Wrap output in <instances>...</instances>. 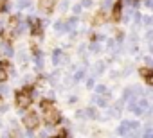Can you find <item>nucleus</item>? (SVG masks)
<instances>
[{
	"instance_id": "f257e3e1",
	"label": "nucleus",
	"mask_w": 153,
	"mask_h": 138,
	"mask_svg": "<svg viewBox=\"0 0 153 138\" xmlns=\"http://www.w3.org/2000/svg\"><path fill=\"white\" fill-rule=\"evenodd\" d=\"M13 104H15V108L18 111L29 109L34 104L33 99H31V86H22L20 90H16L15 95H13Z\"/></svg>"
},
{
	"instance_id": "f03ea898",
	"label": "nucleus",
	"mask_w": 153,
	"mask_h": 138,
	"mask_svg": "<svg viewBox=\"0 0 153 138\" xmlns=\"http://www.w3.org/2000/svg\"><path fill=\"white\" fill-rule=\"evenodd\" d=\"M20 120H22L24 129L36 131V129L42 126V117H40V113H38L33 106H31L29 109H25V111H20Z\"/></svg>"
},
{
	"instance_id": "7ed1b4c3",
	"label": "nucleus",
	"mask_w": 153,
	"mask_h": 138,
	"mask_svg": "<svg viewBox=\"0 0 153 138\" xmlns=\"http://www.w3.org/2000/svg\"><path fill=\"white\" fill-rule=\"evenodd\" d=\"M40 117H42V122L43 124H51V126H58L59 124V120H61V111L56 108V106H52V108H49V109H45V111H42L40 113Z\"/></svg>"
},
{
	"instance_id": "20e7f679",
	"label": "nucleus",
	"mask_w": 153,
	"mask_h": 138,
	"mask_svg": "<svg viewBox=\"0 0 153 138\" xmlns=\"http://www.w3.org/2000/svg\"><path fill=\"white\" fill-rule=\"evenodd\" d=\"M15 61H16L22 68H25V66L31 63V48L25 47V45L15 47Z\"/></svg>"
},
{
	"instance_id": "39448f33",
	"label": "nucleus",
	"mask_w": 153,
	"mask_h": 138,
	"mask_svg": "<svg viewBox=\"0 0 153 138\" xmlns=\"http://www.w3.org/2000/svg\"><path fill=\"white\" fill-rule=\"evenodd\" d=\"M0 59H6V61L15 59V43L13 41L0 38Z\"/></svg>"
},
{
	"instance_id": "423d86ee",
	"label": "nucleus",
	"mask_w": 153,
	"mask_h": 138,
	"mask_svg": "<svg viewBox=\"0 0 153 138\" xmlns=\"http://www.w3.org/2000/svg\"><path fill=\"white\" fill-rule=\"evenodd\" d=\"M63 56H65V48L63 47H54L51 50V65H52V68H61Z\"/></svg>"
},
{
	"instance_id": "0eeeda50",
	"label": "nucleus",
	"mask_w": 153,
	"mask_h": 138,
	"mask_svg": "<svg viewBox=\"0 0 153 138\" xmlns=\"http://www.w3.org/2000/svg\"><path fill=\"white\" fill-rule=\"evenodd\" d=\"M106 68H108V63H106L105 59H97V61H96V63H94V65L88 68V72L99 79V77H101V76L106 72Z\"/></svg>"
},
{
	"instance_id": "6e6552de",
	"label": "nucleus",
	"mask_w": 153,
	"mask_h": 138,
	"mask_svg": "<svg viewBox=\"0 0 153 138\" xmlns=\"http://www.w3.org/2000/svg\"><path fill=\"white\" fill-rule=\"evenodd\" d=\"M83 113H85V122H97V118H99V109L92 104L85 106Z\"/></svg>"
},
{
	"instance_id": "1a4fd4ad",
	"label": "nucleus",
	"mask_w": 153,
	"mask_h": 138,
	"mask_svg": "<svg viewBox=\"0 0 153 138\" xmlns=\"http://www.w3.org/2000/svg\"><path fill=\"white\" fill-rule=\"evenodd\" d=\"M51 27H52V31H54V34L56 36H65L68 31H67V25H65V18H56L52 23H51Z\"/></svg>"
},
{
	"instance_id": "9d476101",
	"label": "nucleus",
	"mask_w": 153,
	"mask_h": 138,
	"mask_svg": "<svg viewBox=\"0 0 153 138\" xmlns=\"http://www.w3.org/2000/svg\"><path fill=\"white\" fill-rule=\"evenodd\" d=\"M70 76H72L74 84H79V83H83V81H85V77L88 76V68H87V66H79L78 70H74Z\"/></svg>"
},
{
	"instance_id": "9b49d317",
	"label": "nucleus",
	"mask_w": 153,
	"mask_h": 138,
	"mask_svg": "<svg viewBox=\"0 0 153 138\" xmlns=\"http://www.w3.org/2000/svg\"><path fill=\"white\" fill-rule=\"evenodd\" d=\"M79 23H81V18H79V16H72V15H70V16L65 18V25H67V31H68V32L78 31V29H79ZM68 32H67V34H68Z\"/></svg>"
},
{
	"instance_id": "f8f14e48",
	"label": "nucleus",
	"mask_w": 153,
	"mask_h": 138,
	"mask_svg": "<svg viewBox=\"0 0 153 138\" xmlns=\"http://www.w3.org/2000/svg\"><path fill=\"white\" fill-rule=\"evenodd\" d=\"M92 92H94L96 95H114V92L108 88V84H106V83H101V81L96 83V86H94Z\"/></svg>"
},
{
	"instance_id": "ddd939ff",
	"label": "nucleus",
	"mask_w": 153,
	"mask_h": 138,
	"mask_svg": "<svg viewBox=\"0 0 153 138\" xmlns=\"http://www.w3.org/2000/svg\"><path fill=\"white\" fill-rule=\"evenodd\" d=\"M128 133H130V129H128V126H126V122H124V118H123V120L119 122V126L115 127V136H117V138H126Z\"/></svg>"
},
{
	"instance_id": "4468645a",
	"label": "nucleus",
	"mask_w": 153,
	"mask_h": 138,
	"mask_svg": "<svg viewBox=\"0 0 153 138\" xmlns=\"http://www.w3.org/2000/svg\"><path fill=\"white\" fill-rule=\"evenodd\" d=\"M114 4H115V0H101V2H99V11L105 13L110 18V9H112Z\"/></svg>"
},
{
	"instance_id": "2eb2a0df",
	"label": "nucleus",
	"mask_w": 153,
	"mask_h": 138,
	"mask_svg": "<svg viewBox=\"0 0 153 138\" xmlns=\"http://www.w3.org/2000/svg\"><path fill=\"white\" fill-rule=\"evenodd\" d=\"M83 6L79 4V2H76V4H70V9H68V13L72 15V16H79L81 18V15H83Z\"/></svg>"
},
{
	"instance_id": "dca6fc26",
	"label": "nucleus",
	"mask_w": 153,
	"mask_h": 138,
	"mask_svg": "<svg viewBox=\"0 0 153 138\" xmlns=\"http://www.w3.org/2000/svg\"><path fill=\"white\" fill-rule=\"evenodd\" d=\"M97 81H99V79H97V77H96V76H92V74H90V72H88V76H87V77H85V81H83V83H85V88H87V90H90V92H92V90H94V86H96V83H97Z\"/></svg>"
},
{
	"instance_id": "f3484780",
	"label": "nucleus",
	"mask_w": 153,
	"mask_h": 138,
	"mask_svg": "<svg viewBox=\"0 0 153 138\" xmlns=\"http://www.w3.org/2000/svg\"><path fill=\"white\" fill-rule=\"evenodd\" d=\"M140 27H144V31L146 29H153V15H142Z\"/></svg>"
},
{
	"instance_id": "a211bd4d",
	"label": "nucleus",
	"mask_w": 153,
	"mask_h": 138,
	"mask_svg": "<svg viewBox=\"0 0 153 138\" xmlns=\"http://www.w3.org/2000/svg\"><path fill=\"white\" fill-rule=\"evenodd\" d=\"M124 122H126V126H128L130 131H133V129H140V127H142V124H140L139 118H124Z\"/></svg>"
},
{
	"instance_id": "6ab92c4d",
	"label": "nucleus",
	"mask_w": 153,
	"mask_h": 138,
	"mask_svg": "<svg viewBox=\"0 0 153 138\" xmlns=\"http://www.w3.org/2000/svg\"><path fill=\"white\" fill-rule=\"evenodd\" d=\"M56 9L59 13H68V9H70V0H59V2H56Z\"/></svg>"
},
{
	"instance_id": "aec40b11",
	"label": "nucleus",
	"mask_w": 153,
	"mask_h": 138,
	"mask_svg": "<svg viewBox=\"0 0 153 138\" xmlns=\"http://www.w3.org/2000/svg\"><path fill=\"white\" fill-rule=\"evenodd\" d=\"M9 95H11V88H9V84H7V83H2V84H0V97L6 101Z\"/></svg>"
},
{
	"instance_id": "412c9836",
	"label": "nucleus",
	"mask_w": 153,
	"mask_h": 138,
	"mask_svg": "<svg viewBox=\"0 0 153 138\" xmlns=\"http://www.w3.org/2000/svg\"><path fill=\"white\" fill-rule=\"evenodd\" d=\"M133 72H135V66L128 63V65H124V66H123V72H121V77H128V76H131Z\"/></svg>"
},
{
	"instance_id": "4be33fe9",
	"label": "nucleus",
	"mask_w": 153,
	"mask_h": 138,
	"mask_svg": "<svg viewBox=\"0 0 153 138\" xmlns=\"http://www.w3.org/2000/svg\"><path fill=\"white\" fill-rule=\"evenodd\" d=\"M142 63H144V66H148V68H153V56L151 54H142Z\"/></svg>"
},
{
	"instance_id": "5701e85b",
	"label": "nucleus",
	"mask_w": 153,
	"mask_h": 138,
	"mask_svg": "<svg viewBox=\"0 0 153 138\" xmlns=\"http://www.w3.org/2000/svg\"><path fill=\"white\" fill-rule=\"evenodd\" d=\"M78 102H79V95H78V93H70V95L67 97V104H68V106H76Z\"/></svg>"
},
{
	"instance_id": "b1692460",
	"label": "nucleus",
	"mask_w": 153,
	"mask_h": 138,
	"mask_svg": "<svg viewBox=\"0 0 153 138\" xmlns=\"http://www.w3.org/2000/svg\"><path fill=\"white\" fill-rule=\"evenodd\" d=\"M142 40L146 41V45L153 43V29H146V31H144V36H142Z\"/></svg>"
},
{
	"instance_id": "393cba45",
	"label": "nucleus",
	"mask_w": 153,
	"mask_h": 138,
	"mask_svg": "<svg viewBox=\"0 0 153 138\" xmlns=\"http://www.w3.org/2000/svg\"><path fill=\"white\" fill-rule=\"evenodd\" d=\"M144 81V84L146 86H149V88H153V68H149V72H148V76L142 79Z\"/></svg>"
},
{
	"instance_id": "a878e982",
	"label": "nucleus",
	"mask_w": 153,
	"mask_h": 138,
	"mask_svg": "<svg viewBox=\"0 0 153 138\" xmlns=\"http://www.w3.org/2000/svg\"><path fill=\"white\" fill-rule=\"evenodd\" d=\"M74 118H76V120L85 122V113H83V108H78V109L74 111Z\"/></svg>"
},
{
	"instance_id": "bb28decb",
	"label": "nucleus",
	"mask_w": 153,
	"mask_h": 138,
	"mask_svg": "<svg viewBox=\"0 0 153 138\" xmlns=\"http://www.w3.org/2000/svg\"><path fill=\"white\" fill-rule=\"evenodd\" d=\"M79 4L83 6V9H92L94 4H96V0H79Z\"/></svg>"
},
{
	"instance_id": "cd10ccee",
	"label": "nucleus",
	"mask_w": 153,
	"mask_h": 138,
	"mask_svg": "<svg viewBox=\"0 0 153 138\" xmlns=\"http://www.w3.org/2000/svg\"><path fill=\"white\" fill-rule=\"evenodd\" d=\"M148 72H149V68H148V66H144V65H142V66H139V68H137V74H139V76H140V77H142V79H144V77H146V76H148Z\"/></svg>"
},
{
	"instance_id": "c85d7f7f",
	"label": "nucleus",
	"mask_w": 153,
	"mask_h": 138,
	"mask_svg": "<svg viewBox=\"0 0 153 138\" xmlns=\"http://www.w3.org/2000/svg\"><path fill=\"white\" fill-rule=\"evenodd\" d=\"M7 111H9V104H7L6 101H2V102H0V117L6 115Z\"/></svg>"
},
{
	"instance_id": "c756f323",
	"label": "nucleus",
	"mask_w": 153,
	"mask_h": 138,
	"mask_svg": "<svg viewBox=\"0 0 153 138\" xmlns=\"http://www.w3.org/2000/svg\"><path fill=\"white\" fill-rule=\"evenodd\" d=\"M117 77H121V72L119 70H112L110 72V79H117Z\"/></svg>"
},
{
	"instance_id": "7c9ffc66",
	"label": "nucleus",
	"mask_w": 153,
	"mask_h": 138,
	"mask_svg": "<svg viewBox=\"0 0 153 138\" xmlns=\"http://www.w3.org/2000/svg\"><path fill=\"white\" fill-rule=\"evenodd\" d=\"M2 101H4V99H2V97H0V102H2Z\"/></svg>"
},
{
	"instance_id": "2f4dec72",
	"label": "nucleus",
	"mask_w": 153,
	"mask_h": 138,
	"mask_svg": "<svg viewBox=\"0 0 153 138\" xmlns=\"http://www.w3.org/2000/svg\"><path fill=\"white\" fill-rule=\"evenodd\" d=\"M112 138H117V136H112Z\"/></svg>"
}]
</instances>
